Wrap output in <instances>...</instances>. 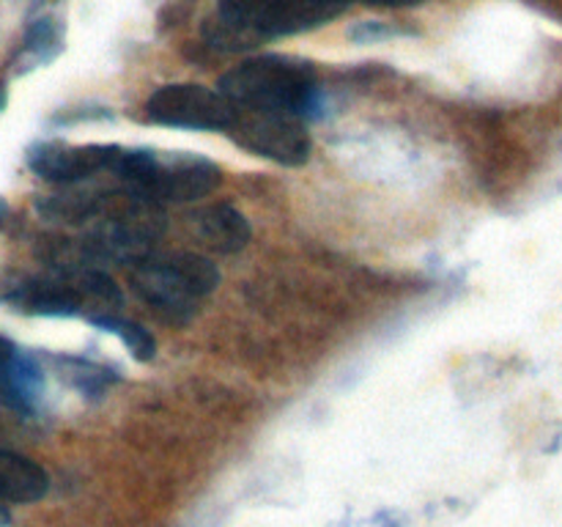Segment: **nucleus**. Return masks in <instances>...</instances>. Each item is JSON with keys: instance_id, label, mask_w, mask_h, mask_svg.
Listing matches in <instances>:
<instances>
[{"instance_id": "1", "label": "nucleus", "mask_w": 562, "mask_h": 527, "mask_svg": "<svg viewBox=\"0 0 562 527\" xmlns=\"http://www.w3.org/2000/svg\"><path fill=\"white\" fill-rule=\"evenodd\" d=\"M355 0H220L206 38L225 53L256 47L263 38L294 36L313 31L344 14Z\"/></svg>"}, {"instance_id": "2", "label": "nucleus", "mask_w": 562, "mask_h": 527, "mask_svg": "<svg viewBox=\"0 0 562 527\" xmlns=\"http://www.w3.org/2000/svg\"><path fill=\"white\" fill-rule=\"evenodd\" d=\"M220 93L236 110L285 113L296 119H316L322 110L318 80L313 64L289 55H258L241 60L223 75Z\"/></svg>"}, {"instance_id": "3", "label": "nucleus", "mask_w": 562, "mask_h": 527, "mask_svg": "<svg viewBox=\"0 0 562 527\" xmlns=\"http://www.w3.org/2000/svg\"><path fill=\"white\" fill-rule=\"evenodd\" d=\"M130 285L159 318L187 324L220 285V269L201 253H148L130 267Z\"/></svg>"}, {"instance_id": "4", "label": "nucleus", "mask_w": 562, "mask_h": 527, "mask_svg": "<svg viewBox=\"0 0 562 527\" xmlns=\"http://www.w3.org/2000/svg\"><path fill=\"white\" fill-rule=\"evenodd\" d=\"M113 179L154 203H190L209 195L223 173L212 159L187 152L121 148Z\"/></svg>"}, {"instance_id": "5", "label": "nucleus", "mask_w": 562, "mask_h": 527, "mask_svg": "<svg viewBox=\"0 0 562 527\" xmlns=\"http://www.w3.org/2000/svg\"><path fill=\"white\" fill-rule=\"evenodd\" d=\"M146 119L159 126L195 132H228L236 121V108L220 91L198 82L159 86L146 99Z\"/></svg>"}, {"instance_id": "6", "label": "nucleus", "mask_w": 562, "mask_h": 527, "mask_svg": "<svg viewBox=\"0 0 562 527\" xmlns=\"http://www.w3.org/2000/svg\"><path fill=\"white\" fill-rule=\"evenodd\" d=\"M228 135L250 154L285 168H300L311 159L313 141L307 135L305 119L285 113H261V110H236V121Z\"/></svg>"}, {"instance_id": "7", "label": "nucleus", "mask_w": 562, "mask_h": 527, "mask_svg": "<svg viewBox=\"0 0 562 527\" xmlns=\"http://www.w3.org/2000/svg\"><path fill=\"white\" fill-rule=\"evenodd\" d=\"M121 148L124 146H104V143L69 146V143L44 141L27 148V168L44 181L75 187L99 173H113Z\"/></svg>"}, {"instance_id": "8", "label": "nucleus", "mask_w": 562, "mask_h": 527, "mask_svg": "<svg viewBox=\"0 0 562 527\" xmlns=\"http://www.w3.org/2000/svg\"><path fill=\"white\" fill-rule=\"evenodd\" d=\"M14 311L31 313V316H80L86 307V296L77 289L75 280L55 274L49 280H31L16 285L3 296Z\"/></svg>"}, {"instance_id": "9", "label": "nucleus", "mask_w": 562, "mask_h": 527, "mask_svg": "<svg viewBox=\"0 0 562 527\" xmlns=\"http://www.w3.org/2000/svg\"><path fill=\"white\" fill-rule=\"evenodd\" d=\"M190 220L203 245L212 247L214 253H223V256L245 250L247 242H250V223L231 203H209V206L192 212Z\"/></svg>"}, {"instance_id": "10", "label": "nucleus", "mask_w": 562, "mask_h": 527, "mask_svg": "<svg viewBox=\"0 0 562 527\" xmlns=\"http://www.w3.org/2000/svg\"><path fill=\"white\" fill-rule=\"evenodd\" d=\"M49 478L27 456L0 448V500L3 503H36L47 494Z\"/></svg>"}, {"instance_id": "11", "label": "nucleus", "mask_w": 562, "mask_h": 527, "mask_svg": "<svg viewBox=\"0 0 562 527\" xmlns=\"http://www.w3.org/2000/svg\"><path fill=\"white\" fill-rule=\"evenodd\" d=\"M44 393V373L27 355H14L0 371V395L11 410L31 415Z\"/></svg>"}, {"instance_id": "12", "label": "nucleus", "mask_w": 562, "mask_h": 527, "mask_svg": "<svg viewBox=\"0 0 562 527\" xmlns=\"http://www.w3.org/2000/svg\"><path fill=\"white\" fill-rule=\"evenodd\" d=\"M88 322H91L93 327L104 329V333L119 335L121 344L135 355V360L151 362L154 355H157V340H154V335L148 333L143 324L130 322V318H121L115 316V313H91Z\"/></svg>"}, {"instance_id": "13", "label": "nucleus", "mask_w": 562, "mask_h": 527, "mask_svg": "<svg viewBox=\"0 0 562 527\" xmlns=\"http://www.w3.org/2000/svg\"><path fill=\"white\" fill-rule=\"evenodd\" d=\"M60 47V33L55 27L53 20H38L36 25L27 31V44L25 49L33 55V60H49Z\"/></svg>"}, {"instance_id": "14", "label": "nucleus", "mask_w": 562, "mask_h": 527, "mask_svg": "<svg viewBox=\"0 0 562 527\" xmlns=\"http://www.w3.org/2000/svg\"><path fill=\"white\" fill-rule=\"evenodd\" d=\"M395 27H387L384 22H357L355 27L349 31V36L355 38V42L360 44H368V42H379V38H390L395 36Z\"/></svg>"}, {"instance_id": "15", "label": "nucleus", "mask_w": 562, "mask_h": 527, "mask_svg": "<svg viewBox=\"0 0 562 527\" xmlns=\"http://www.w3.org/2000/svg\"><path fill=\"white\" fill-rule=\"evenodd\" d=\"M360 3L390 5V9H404V5H417V3H423V0H360Z\"/></svg>"}, {"instance_id": "16", "label": "nucleus", "mask_w": 562, "mask_h": 527, "mask_svg": "<svg viewBox=\"0 0 562 527\" xmlns=\"http://www.w3.org/2000/svg\"><path fill=\"white\" fill-rule=\"evenodd\" d=\"M14 355H16L14 344H11L9 338H3V335H0V371H3L5 362H9Z\"/></svg>"}, {"instance_id": "17", "label": "nucleus", "mask_w": 562, "mask_h": 527, "mask_svg": "<svg viewBox=\"0 0 562 527\" xmlns=\"http://www.w3.org/2000/svg\"><path fill=\"white\" fill-rule=\"evenodd\" d=\"M9 519H11L9 508H5V503H3V500H0V525H9Z\"/></svg>"}, {"instance_id": "18", "label": "nucleus", "mask_w": 562, "mask_h": 527, "mask_svg": "<svg viewBox=\"0 0 562 527\" xmlns=\"http://www.w3.org/2000/svg\"><path fill=\"white\" fill-rule=\"evenodd\" d=\"M3 214H5V203L0 201V217H3Z\"/></svg>"}]
</instances>
